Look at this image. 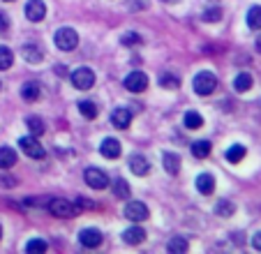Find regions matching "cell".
Listing matches in <instances>:
<instances>
[{"label":"cell","instance_id":"ffe728a7","mask_svg":"<svg viewBox=\"0 0 261 254\" xmlns=\"http://www.w3.org/2000/svg\"><path fill=\"white\" fill-rule=\"evenodd\" d=\"M21 95H23V99H28V102H35V99L40 97V83H35V81L23 83V88H21Z\"/></svg>","mask_w":261,"mask_h":254},{"label":"cell","instance_id":"ba28073f","mask_svg":"<svg viewBox=\"0 0 261 254\" xmlns=\"http://www.w3.org/2000/svg\"><path fill=\"white\" fill-rule=\"evenodd\" d=\"M125 217L132 222L148 220V206L141 201H129V204H125Z\"/></svg>","mask_w":261,"mask_h":254},{"label":"cell","instance_id":"e0dca14e","mask_svg":"<svg viewBox=\"0 0 261 254\" xmlns=\"http://www.w3.org/2000/svg\"><path fill=\"white\" fill-rule=\"evenodd\" d=\"M16 164V153L12 148L3 146L0 148V169H12Z\"/></svg>","mask_w":261,"mask_h":254},{"label":"cell","instance_id":"4fadbf2b","mask_svg":"<svg viewBox=\"0 0 261 254\" xmlns=\"http://www.w3.org/2000/svg\"><path fill=\"white\" fill-rule=\"evenodd\" d=\"M129 120H132V111L125 107L114 109V113H111V122H114L116 127H120V130H125V127L129 125Z\"/></svg>","mask_w":261,"mask_h":254},{"label":"cell","instance_id":"44dd1931","mask_svg":"<svg viewBox=\"0 0 261 254\" xmlns=\"http://www.w3.org/2000/svg\"><path fill=\"white\" fill-rule=\"evenodd\" d=\"M247 26L252 30H261V5H254L247 12Z\"/></svg>","mask_w":261,"mask_h":254},{"label":"cell","instance_id":"4dcf8cb0","mask_svg":"<svg viewBox=\"0 0 261 254\" xmlns=\"http://www.w3.org/2000/svg\"><path fill=\"white\" fill-rule=\"evenodd\" d=\"M233 210H236V206H233L231 201H220V204L215 206V213H217V215H222V217L233 215Z\"/></svg>","mask_w":261,"mask_h":254},{"label":"cell","instance_id":"8d00e7d4","mask_svg":"<svg viewBox=\"0 0 261 254\" xmlns=\"http://www.w3.org/2000/svg\"><path fill=\"white\" fill-rule=\"evenodd\" d=\"M252 245H254V249H261V231L254 236V238H252Z\"/></svg>","mask_w":261,"mask_h":254},{"label":"cell","instance_id":"d4e9b609","mask_svg":"<svg viewBox=\"0 0 261 254\" xmlns=\"http://www.w3.org/2000/svg\"><path fill=\"white\" fill-rule=\"evenodd\" d=\"M46 240H42V238H35V240H30L28 245H25V252L28 254H44L46 252Z\"/></svg>","mask_w":261,"mask_h":254},{"label":"cell","instance_id":"f546056e","mask_svg":"<svg viewBox=\"0 0 261 254\" xmlns=\"http://www.w3.org/2000/svg\"><path fill=\"white\" fill-rule=\"evenodd\" d=\"M79 111L84 118H95L97 116V107H95V102H88V99H84V102H79Z\"/></svg>","mask_w":261,"mask_h":254},{"label":"cell","instance_id":"ac0fdd59","mask_svg":"<svg viewBox=\"0 0 261 254\" xmlns=\"http://www.w3.org/2000/svg\"><path fill=\"white\" fill-rule=\"evenodd\" d=\"M21 56H23L28 63H40L44 56H42V51H40V46H35V44H25L23 49H21Z\"/></svg>","mask_w":261,"mask_h":254},{"label":"cell","instance_id":"9a60e30c","mask_svg":"<svg viewBox=\"0 0 261 254\" xmlns=\"http://www.w3.org/2000/svg\"><path fill=\"white\" fill-rule=\"evenodd\" d=\"M197 190L201 192V194H213V190H215V178H213L211 173H201V176L197 178Z\"/></svg>","mask_w":261,"mask_h":254},{"label":"cell","instance_id":"9c48e42d","mask_svg":"<svg viewBox=\"0 0 261 254\" xmlns=\"http://www.w3.org/2000/svg\"><path fill=\"white\" fill-rule=\"evenodd\" d=\"M44 14H46V5L42 0H28V5H25V16H28V21L37 23V21L44 19Z\"/></svg>","mask_w":261,"mask_h":254},{"label":"cell","instance_id":"e575fe53","mask_svg":"<svg viewBox=\"0 0 261 254\" xmlns=\"http://www.w3.org/2000/svg\"><path fill=\"white\" fill-rule=\"evenodd\" d=\"M0 185H3V187H16V178H12V176H0Z\"/></svg>","mask_w":261,"mask_h":254},{"label":"cell","instance_id":"cb8c5ba5","mask_svg":"<svg viewBox=\"0 0 261 254\" xmlns=\"http://www.w3.org/2000/svg\"><path fill=\"white\" fill-rule=\"evenodd\" d=\"M192 155L197 157V160H203V157H208V155H211V143H208V141L192 143Z\"/></svg>","mask_w":261,"mask_h":254},{"label":"cell","instance_id":"7c38bea8","mask_svg":"<svg viewBox=\"0 0 261 254\" xmlns=\"http://www.w3.org/2000/svg\"><path fill=\"white\" fill-rule=\"evenodd\" d=\"M99 153L104 157H109V160H116L120 155V141L118 139H104L102 146H99Z\"/></svg>","mask_w":261,"mask_h":254},{"label":"cell","instance_id":"f35d334b","mask_svg":"<svg viewBox=\"0 0 261 254\" xmlns=\"http://www.w3.org/2000/svg\"><path fill=\"white\" fill-rule=\"evenodd\" d=\"M164 3H178V0H164Z\"/></svg>","mask_w":261,"mask_h":254},{"label":"cell","instance_id":"3957f363","mask_svg":"<svg viewBox=\"0 0 261 254\" xmlns=\"http://www.w3.org/2000/svg\"><path fill=\"white\" fill-rule=\"evenodd\" d=\"M49 213L56 217H74L79 213V206L72 204L67 199H51L49 201Z\"/></svg>","mask_w":261,"mask_h":254},{"label":"cell","instance_id":"836d02e7","mask_svg":"<svg viewBox=\"0 0 261 254\" xmlns=\"http://www.w3.org/2000/svg\"><path fill=\"white\" fill-rule=\"evenodd\" d=\"M141 39H139V35L137 33H127V35H123V44H139Z\"/></svg>","mask_w":261,"mask_h":254},{"label":"cell","instance_id":"30bf717a","mask_svg":"<svg viewBox=\"0 0 261 254\" xmlns=\"http://www.w3.org/2000/svg\"><path fill=\"white\" fill-rule=\"evenodd\" d=\"M79 240H81V245H84V247L95 249V247H99V245H102V234H99L97 229H84L79 234Z\"/></svg>","mask_w":261,"mask_h":254},{"label":"cell","instance_id":"8992f818","mask_svg":"<svg viewBox=\"0 0 261 254\" xmlns=\"http://www.w3.org/2000/svg\"><path fill=\"white\" fill-rule=\"evenodd\" d=\"M84 178H86V183H88L93 190H104V187H109V176L102 171V169L90 166V169H86Z\"/></svg>","mask_w":261,"mask_h":254},{"label":"cell","instance_id":"52a82bcc","mask_svg":"<svg viewBox=\"0 0 261 254\" xmlns=\"http://www.w3.org/2000/svg\"><path fill=\"white\" fill-rule=\"evenodd\" d=\"M125 88L129 90V93H143V90L148 88V77L143 72H129L127 77H125Z\"/></svg>","mask_w":261,"mask_h":254},{"label":"cell","instance_id":"d6986e66","mask_svg":"<svg viewBox=\"0 0 261 254\" xmlns=\"http://www.w3.org/2000/svg\"><path fill=\"white\" fill-rule=\"evenodd\" d=\"M190 243L188 238H182V236H173L171 240H169V252L171 254H182V252H188Z\"/></svg>","mask_w":261,"mask_h":254},{"label":"cell","instance_id":"2e32d148","mask_svg":"<svg viewBox=\"0 0 261 254\" xmlns=\"http://www.w3.org/2000/svg\"><path fill=\"white\" fill-rule=\"evenodd\" d=\"M164 171L171 173V176H176V173L180 171V157H178L176 153H167V155H164Z\"/></svg>","mask_w":261,"mask_h":254},{"label":"cell","instance_id":"83f0119b","mask_svg":"<svg viewBox=\"0 0 261 254\" xmlns=\"http://www.w3.org/2000/svg\"><path fill=\"white\" fill-rule=\"evenodd\" d=\"M185 125H188L190 130H199V127L203 125V118L199 116L197 111H188L185 113Z\"/></svg>","mask_w":261,"mask_h":254},{"label":"cell","instance_id":"277c9868","mask_svg":"<svg viewBox=\"0 0 261 254\" xmlns=\"http://www.w3.org/2000/svg\"><path fill=\"white\" fill-rule=\"evenodd\" d=\"M72 83H74V88L76 90H90L93 88V83H95V74L90 67H79V69H74L72 72Z\"/></svg>","mask_w":261,"mask_h":254},{"label":"cell","instance_id":"8fae6325","mask_svg":"<svg viewBox=\"0 0 261 254\" xmlns=\"http://www.w3.org/2000/svg\"><path fill=\"white\" fill-rule=\"evenodd\" d=\"M129 169H132V173H137V176H146V173L150 171V162L143 155H132L129 157Z\"/></svg>","mask_w":261,"mask_h":254},{"label":"cell","instance_id":"4316f807","mask_svg":"<svg viewBox=\"0 0 261 254\" xmlns=\"http://www.w3.org/2000/svg\"><path fill=\"white\" fill-rule=\"evenodd\" d=\"M25 125H28V130L35 134V137H40V134H44V122H42V118L30 116L28 120H25Z\"/></svg>","mask_w":261,"mask_h":254},{"label":"cell","instance_id":"d590c367","mask_svg":"<svg viewBox=\"0 0 261 254\" xmlns=\"http://www.w3.org/2000/svg\"><path fill=\"white\" fill-rule=\"evenodd\" d=\"M10 28V16L5 12H0V30H7Z\"/></svg>","mask_w":261,"mask_h":254},{"label":"cell","instance_id":"7a4b0ae2","mask_svg":"<svg viewBox=\"0 0 261 254\" xmlns=\"http://www.w3.org/2000/svg\"><path fill=\"white\" fill-rule=\"evenodd\" d=\"M192 86H194V93L206 97V95H211L213 90L217 88V79H215V74H211V72H199L197 77H194Z\"/></svg>","mask_w":261,"mask_h":254},{"label":"cell","instance_id":"ab89813d","mask_svg":"<svg viewBox=\"0 0 261 254\" xmlns=\"http://www.w3.org/2000/svg\"><path fill=\"white\" fill-rule=\"evenodd\" d=\"M0 238H3V226H0Z\"/></svg>","mask_w":261,"mask_h":254},{"label":"cell","instance_id":"1f68e13d","mask_svg":"<svg viewBox=\"0 0 261 254\" xmlns=\"http://www.w3.org/2000/svg\"><path fill=\"white\" fill-rule=\"evenodd\" d=\"M160 86H162V88L173 90V88L180 86V81H178V77H173V74H162V77H160Z\"/></svg>","mask_w":261,"mask_h":254},{"label":"cell","instance_id":"5b68a950","mask_svg":"<svg viewBox=\"0 0 261 254\" xmlns=\"http://www.w3.org/2000/svg\"><path fill=\"white\" fill-rule=\"evenodd\" d=\"M19 148L28 157H33V160H42V157L46 155L44 148H42V143L37 141V137H35V134H33V137H21L19 139Z\"/></svg>","mask_w":261,"mask_h":254},{"label":"cell","instance_id":"f1b7e54d","mask_svg":"<svg viewBox=\"0 0 261 254\" xmlns=\"http://www.w3.org/2000/svg\"><path fill=\"white\" fill-rule=\"evenodd\" d=\"M12 63H14V56L7 46H0V69H10Z\"/></svg>","mask_w":261,"mask_h":254},{"label":"cell","instance_id":"484cf974","mask_svg":"<svg viewBox=\"0 0 261 254\" xmlns=\"http://www.w3.org/2000/svg\"><path fill=\"white\" fill-rule=\"evenodd\" d=\"M129 185H127V181H114V196H118V199H129Z\"/></svg>","mask_w":261,"mask_h":254},{"label":"cell","instance_id":"603a6c76","mask_svg":"<svg viewBox=\"0 0 261 254\" xmlns=\"http://www.w3.org/2000/svg\"><path fill=\"white\" fill-rule=\"evenodd\" d=\"M233 88H236L238 93H245V90H250V88H252V77H250L247 72L238 74L236 81H233Z\"/></svg>","mask_w":261,"mask_h":254},{"label":"cell","instance_id":"7402d4cb","mask_svg":"<svg viewBox=\"0 0 261 254\" xmlns=\"http://www.w3.org/2000/svg\"><path fill=\"white\" fill-rule=\"evenodd\" d=\"M247 155L245 146H241V143H236V146H231L227 150V160L231 162V164H236V162H243V157Z\"/></svg>","mask_w":261,"mask_h":254},{"label":"cell","instance_id":"60d3db41","mask_svg":"<svg viewBox=\"0 0 261 254\" xmlns=\"http://www.w3.org/2000/svg\"><path fill=\"white\" fill-rule=\"evenodd\" d=\"M7 3H12V0H7Z\"/></svg>","mask_w":261,"mask_h":254},{"label":"cell","instance_id":"6da1fadb","mask_svg":"<svg viewBox=\"0 0 261 254\" xmlns=\"http://www.w3.org/2000/svg\"><path fill=\"white\" fill-rule=\"evenodd\" d=\"M54 42L60 51H72V49H76V44H79V35H76L74 28H60L58 33L54 35Z\"/></svg>","mask_w":261,"mask_h":254},{"label":"cell","instance_id":"74e56055","mask_svg":"<svg viewBox=\"0 0 261 254\" xmlns=\"http://www.w3.org/2000/svg\"><path fill=\"white\" fill-rule=\"evenodd\" d=\"M256 49H259V51H261V37H259V39H256Z\"/></svg>","mask_w":261,"mask_h":254},{"label":"cell","instance_id":"d6a6232c","mask_svg":"<svg viewBox=\"0 0 261 254\" xmlns=\"http://www.w3.org/2000/svg\"><path fill=\"white\" fill-rule=\"evenodd\" d=\"M222 19V10L220 7H213V10L203 12V21H220Z\"/></svg>","mask_w":261,"mask_h":254},{"label":"cell","instance_id":"5bb4252c","mask_svg":"<svg viewBox=\"0 0 261 254\" xmlns=\"http://www.w3.org/2000/svg\"><path fill=\"white\" fill-rule=\"evenodd\" d=\"M123 240L127 245H139V243H143V240H146V231H143L141 226H132V229H127L123 234Z\"/></svg>","mask_w":261,"mask_h":254}]
</instances>
